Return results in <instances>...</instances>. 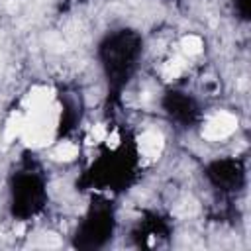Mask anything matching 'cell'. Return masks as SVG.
Instances as JSON below:
<instances>
[{"label":"cell","instance_id":"277c9868","mask_svg":"<svg viewBox=\"0 0 251 251\" xmlns=\"http://www.w3.org/2000/svg\"><path fill=\"white\" fill-rule=\"evenodd\" d=\"M51 102H55V90H53L51 86H45V84L33 86V88L25 94V98H24V106L27 108V112L45 108V106H49Z\"/></svg>","mask_w":251,"mask_h":251},{"label":"cell","instance_id":"ba28073f","mask_svg":"<svg viewBox=\"0 0 251 251\" xmlns=\"http://www.w3.org/2000/svg\"><path fill=\"white\" fill-rule=\"evenodd\" d=\"M182 71H184L182 59H171V61H167L163 65V78L165 80H175V78H178L182 75Z\"/></svg>","mask_w":251,"mask_h":251},{"label":"cell","instance_id":"52a82bcc","mask_svg":"<svg viewBox=\"0 0 251 251\" xmlns=\"http://www.w3.org/2000/svg\"><path fill=\"white\" fill-rule=\"evenodd\" d=\"M180 47H182V53L184 55H188V57H194V55H198L200 51H202V39L198 37V35H184L182 37V41H180Z\"/></svg>","mask_w":251,"mask_h":251},{"label":"cell","instance_id":"8992f818","mask_svg":"<svg viewBox=\"0 0 251 251\" xmlns=\"http://www.w3.org/2000/svg\"><path fill=\"white\" fill-rule=\"evenodd\" d=\"M76 155H78V147L75 143H71V141H65V143L57 145V149L53 151L51 157L55 161H73Z\"/></svg>","mask_w":251,"mask_h":251},{"label":"cell","instance_id":"9c48e42d","mask_svg":"<svg viewBox=\"0 0 251 251\" xmlns=\"http://www.w3.org/2000/svg\"><path fill=\"white\" fill-rule=\"evenodd\" d=\"M106 139V127L104 126H94L92 127V133H90V137H88V143H100V141H104Z\"/></svg>","mask_w":251,"mask_h":251},{"label":"cell","instance_id":"3957f363","mask_svg":"<svg viewBox=\"0 0 251 251\" xmlns=\"http://www.w3.org/2000/svg\"><path fill=\"white\" fill-rule=\"evenodd\" d=\"M163 147H165V137L157 129H147L137 139V149H139V155L145 163L157 161L159 155L163 153Z\"/></svg>","mask_w":251,"mask_h":251},{"label":"cell","instance_id":"7a4b0ae2","mask_svg":"<svg viewBox=\"0 0 251 251\" xmlns=\"http://www.w3.org/2000/svg\"><path fill=\"white\" fill-rule=\"evenodd\" d=\"M235 129H237V118L229 112H218L204 124L202 137L208 141H220L229 137Z\"/></svg>","mask_w":251,"mask_h":251},{"label":"cell","instance_id":"5b68a950","mask_svg":"<svg viewBox=\"0 0 251 251\" xmlns=\"http://www.w3.org/2000/svg\"><path fill=\"white\" fill-rule=\"evenodd\" d=\"M24 118H25V116H22L20 112H14V114L8 118L6 127H4V139H6V141H12V139L20 137L22 127H24Z\"/></svg>","mask_w":251,"mask_h":251},{"label":"cell","instance_id":"6da1fadb","mask_svg":"<svg viewBox=\"0 0 251 251\" xmlns=\"http://www.w3.org/2000/svg\"><path fill=\"white\" fill-rule=\"evenodd\" d=\"M59 118H61V110L55 102H51L45 108L27 112V116L24 118L22 133H20L22 141L27 147H45L55 137Z\"/></svg>","mask_w":251,"mask_h":251}]
</instances>
